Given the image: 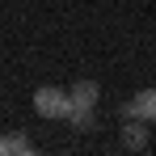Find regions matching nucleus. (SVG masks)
<instances>
[{
	"mask_svg": "<svg viewBox=\"0 0 156 156\" xmlns=\"http://www.w3.org/2000/svg\"><path fill=\"white\" fill-rule=\"evenodd\" d=\"M118 114H122V118H144V122L152 127V122H156V89H139V93H131Z\"/></svg>",
	"mask_w": 156,
	"mask_h": 156,
	"instance_id": "f03ea898",
	"label": "nucleus"
},
{
	"mask_svg": "<svg viewBox=\"0 0 156 156\" xmlns=\"http://www.w3.org/2000/svg\"><path fill=\"white\" fill-rule=\"evenodd\" d=\"M34 110H38L42 118H63V114H68V89H59V84L34 89Z\"/></svg>",
	"mask_w": 156,
	"mask_h": 156,
	"instance_id": "f257e3e1",
	"label": "nucleus"
},
{
	"mask_svg": "<svg viewBox=\"0 0 156 156\" xmlns=\"http://www.w3.org/2000/svg\"><path fill=\"white\" fill-rule=\"evenodd\" d=\"M97 101H101V84L97 80H76L68 89V105L72 110H97Z\"/></svg>",
	"mask_w": 156,
	"mask_h": 156,
	"instance_id": "7ed1b4c3",
	"label": "nucleus"
},
{
	"mask_svg": "<svg viewBox=\"0 0 156 156\" xmlns=\"http://www.w3.org/2000/svg\"><path fill=\"white\" fill-rule=\"evenodd\" d=\"M122 148H127V152H148V122H144V118H127Z\"/></svg>",
	"mask_w": 156,
	"mask_h": 156,
	"instance_id": "20e7f679",
	"label": "nucleus"
},
{
	"mask_svg": "<svg viewBox=\"0 0 156 156\" xmlns=\"http://www.w3.org/2000/svg\"><path fill=\"white\" fill-rule=\"evenodd\" d=\"M17 152H30L26 131H9V135H0V156H17Z\"/></svg>",
	"mask_w": 156,
	"mask_h": 156,
	"instance_id": "39448f33",
	"label": "nucleus"
}]
</instances>
